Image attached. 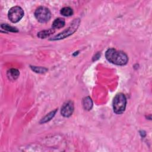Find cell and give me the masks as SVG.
Wrapping results in <instances>:
<instances>
[{
	"label": "cell",
	"mask_w": 152,
	"mask_h": 152,
	"mask_svg": "<svg viewBox=\"0 0 152 152\" xmlns=\"http://www.w3.org/2000/svg\"><path fill=\"white\" fill-rule=\"evenodd\" d=\"M23 15L24 11L19 6H15L11 8L8 14L9 20L12 23H17L19 21Z\"/></svg>",
	"instance_id": "cell-5"
},
{
	"label": "cell",
	"mask_w": 152,
	"mask_h": 152,
	"mask_svg": "<svg viewBox=\"0 0 152 152\" xmlns=\"http://www.w3.org/2000/svg\"><path fill=\"white\" fill-rule=\"evenodd\" d=\"M19 75H20L19 71L17 69L14 68L10 69L7 72V76L8 78L11 81L15 80L18 77Z\"/></svg>",
	"instance_id": "cell-7"
},
{
	"label": "cell",
	"mask_w": 152,
	"mask_h": 152,
	"mask_svg": "<svg viewBox=\"0 0 152 152\" xmlns=\"http://www.w3.org/2000/svg\"><path fill=\"white\" fill-rule=\"evenodd\" d=\"M54 32H55V29L53 28H49L48 30H43V31L39 32L37 34V36L39 38L45 39V38H46L47 37L49 36L50 34H53Z\"/></svg>",
	"instance_id": "cell-9"
},
{
	"label": "cell",
	"mask_w": 152,
	"mask_h": 152,
	"mask_svg": "<svg viewBox=\"0 0 152 152\" xmlns=\"http://www.w3.org/2000/svg\"><path fill=\"white\" fill-rule=\"evenodd\" d=\"M1 27L4 28V30H6L9 31H12V32H17L18 30L14 27H12L11 26H9L8 24H1Z\"/></svg>",
	"instance_id": "cell-13"
},
{
	"label": "cell",
	"mask_w": 152,
	"mask_h": 152,
	"mask_svg": "<svg viewBox=\"0 0 152 152\" xmlns=\"http://www.w3.org/2000/svg\"><path fill=\"white\" fill-rule=\"evenodd\" d=\"M65 20L63 18H58L54 20L52 24V28H60L64 26L65 25Z\"/></svg>",
	"instance_id": "cell-8"
},
{
	"label": "cell",
	"mask_w": 152,
	"mask_h": 152,
	"mask_svg": "<svg viewBox=\"0 0 152 152\" xmlns=\"http://www.w3.org/2000/svg\"><path fill=\"white\" fill-rule=\"evenodd\" d=\"M56 109H55V110L53 111H52L51 112H50L49 113H48L46 116H45L44 118H43L41 121H40V123H45V122H46L49 121H50L53 116L54 115H55V113L56 112Z\"/></svg>",
	"instance_id": "cell-12"
},
{
	"label": "cell",
	"mask_w": 152,
	"mask_h": 152,
	"mask_svg": "<svg viewBox=\"0 0 152 152\" xmlns=\"http://www.w3.org/2000/svg\"><path fill=\"white\" fill-rule=\"evenodd\" d=\"M60 12L62 15L66 16V17L71 16L73 14V11L72 10V8H71L70 7H65L62 8Z\"/></svg>",
	"instance_id": "cell-11"
},
{
	"label": "cell",
	"mask_w": 152,
	"mask_h": 152,
	"mask_svg": "<svg viewBox=\"0 0 152 152\" xmlns=\"http://www.w3.org/2000/svg\"><path fill=\"white\" fill-rule=\"evenodd\" d=\"M74 111V104L71 101H68L64 103L61 107V114L65 117L70 116Z\"/></svg>",
	"instance_id": "cell-6"
},
{
	"label": "cell",
	"mask_w": 152,
	"mask_h": 152,
	"mask_svg": "<svg viewBox=\"0 0 152 152\" xmlns=\"http://www.w3.org/2000/svg\"><path fill=\"white\" fill-rule=\"evenodd\" d=\"M126 99L123 93L117 94L113 100V111L116 114L122 113L126 107Z\"/></svg>",
	"instance_id": "cell-2"
},
{
	"label": "cell",
	"mask_w": 152,
	"mask_h": 152,
	"mask_svg": "<svg viewBox=\"0 0 152 152\" xmlns=\"http://www.w3.org/2000/svg\"><path fill=\"white\" fill-rule=\"evenodd\" d=\"M33 69L34 71H35L36 72H37V71H39L38 72H43V71H43V68L42 69V68H38L37 67H34V68H33Z\"/></svg>",
	"instance_id": "cell-14"
},
{
	"label": "cell",
	"mask_w": 152,
	"mask_h": 152,
	"mask_svg": "<svg viewBox=\"0 0 152 152\" xmlns=\"http://www.w3.org/2000/svg\"><path fill=\"white\" fill-rule=\"evenodd\" d=\"M34 15L38 21L43 23L50 20L51 13L49 10L46 7H39L36 9L34 12Z\"/></svg>",
	"instance_id": "cell-4"
},
{
	"label": "cell",
	"mask_w": 152,
	"mask_h": 152,
	"mask_svg": "<svg viewBox=\"0 0 152 152\" xmlns=\"http://www.w3.org/2000/svg\"><path fill=\"white\" fill-rule=\"evenodd\" d=\"M83 107L86 110H90L93 106V102L90 97H86L83 99Z\"/></svg>",
	"instance_id": "cell-10"
},
{
	"label": "cell",
	"mask_w": 152,
	"mask_h": 152,
	"mask_svg": "<svg viewBox=\"0 0 152 152\" xmlns=\"http://www.w3.org/2000/svg\"><path fill=\"white\" fill-rule=\"evenodd\" d=\"M105 56L108 61L118 65H124L128 61V58L125 53L113 48L107 49Z\"/></svg>",
	"instance_id": "cell-1"
},
{
	"label": "cell",
	"mask_w": 152,
	"mask_h": 152,
	"mask_svg": "<svg viewBox=\"0 0 152 152\" xmlns=\"http://www.w3.org/2000/svg\"><path fill=\"white\" fill-rule=\"evenodd\" d=\"M80 23V20L79 18H75L71 23V24L70 25V26L67 28L66 30H65L64 31L60 33L59 34L55 36V37H53L52 39H51L50 40H59L61 39H64L65 38L69 36H70L71 34H72L73 33H74L77 28L78 27Z\"/></svg>",
	"instance_id": "cell-3"
}]
</instances>
